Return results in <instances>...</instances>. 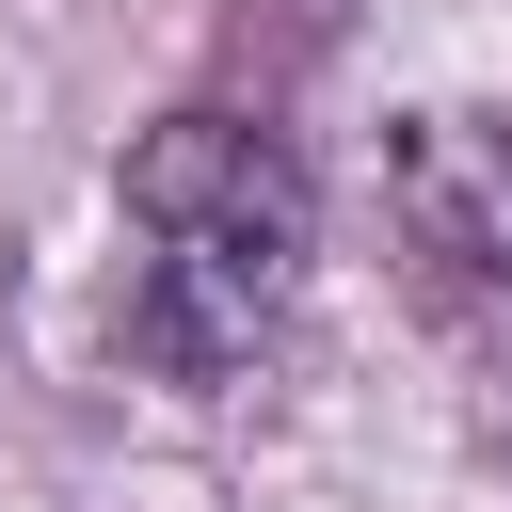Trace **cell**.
<instances>
[{
    "label": "cell",
    "mask_w": 512,
    "mask_h": 512,
    "mask_svg": "<svg viewBox=\"0 0 512 512\" xmlns=\"http://www.w3.org/2000/svg\"><path fill=\"white\" fill-rule=\"evenodd\" d=\"M320 272V192L256 112H176L112 176V352L144 384H240Z\"/></svg>",
    "instance_id": "cell-1"
},
{
    "label": "cell",
    "mask_w": 512,
    "mask_h": 512,
    "mask_svg": "<svg viewBox=\"0 0 512 512\" xmlns=\"http://www.w3.org/2000/svg\"><path fill=\"white\" fill-rule=\"evenodd\" d=\"M384 240L416 304H496L512 288V112H416L384 144Z\"/></svg>",
    "instance_id": "cell-2"
}]
</instances>
